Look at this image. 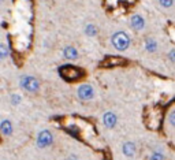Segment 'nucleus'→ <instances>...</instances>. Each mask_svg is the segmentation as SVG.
I'll return each mask as SVG.
<instances>
[{"mask_svg":"<svg viewBox=\"0 0 175 160\" xmlns=\"http://www.w3.org/2000/svg\"><path fill=\"white\" fill-rule=\"evenodd\" d=\"M77 97L82 101H89L94 97V89L90 83H82L77 89Z\"/></svg>","mask_w":175,"mask_h":160,"instance_id":"obj_4","label":"nucleus"},{"mask_svg":"<svg viewBox=\"0 0 175 160\" xmlns=\"http://www.w3.org/2000/svg\"><path fill=\"white\" fill-rule=\"evenodd\" d=\"M168 122H170V124H171L172 127H175V110H174V111H171V114H170V116H168Z\"/></svg>","mask_w":175,"mask_h":160,"instance_id":"obj_17","label":"nucleus"},{"mask_svg":"<svg viewBox=\"0 0 175 160\" xmlns=\"http://www.w3.org/2000/svg\"><path fill=\"white\" fill-rule=\"evenodd\" d=\"M40 81L33 75L23 74L19 77V88L23 89L27 93H37L40 90Z\"/></svg>","mask_w":175,"mask_h":160,"instance_id":"obj_2","label":"nucleus"},{"mask_svg":"<svg viewBox=\"0 0 175 160\" xmlns=\"http://www.w3.org/2000/svg\"><path fill=\"white\" fill-rule=\"evenodd\" d=\"M8 55H10V48H8L7 43H2L0 44V60L4 62L8 58Z\"/></svg>","mask_w":175,"mask_h":160,"instance_id":"obj_12","label":"nucleus"},{"mask_svg":"<svg viewBox=\"0 0 175 160\" xmlns=\"http://www.w3.org/2000/svg\"><path fill=\"white\" fill-rule=\"evenodd\" d=\"M103 124L107 129H114L118 124V116L116 114H114L112 111H107L103 115Z\"/></svg>","mask_w":175,"mask_h":160,"instance_id":"obj_6","label":"nucleus"},{"mask_svg":"<svg viewBox=\"0 0 175 160\" xmlns=\"http://www.w3.org/2000/svg\"><path fill=\"white\" fill-rule=\"evenodd\" d=\"M174 3L175 0H159V4H160L161 9H171Z\"/></svg>","mask_w":175,"mask_h":160,"instance_id":"obj_15","label":"nucleus"},{"mask_svg":"<svg viewBox=\"0 0 175 160\" xmlns=\"http://www.w3.org/2000/svg\"><path fill=\"white\" fill-rule=\"evenodd\" d=\"M130 44H131V39H130V36H129L126 32L119 30V32H115V33H112V36H111V45L116 51H119V52H125V51L129 49Z\"/></svg>","mask_w":175,"mask_h":160,"instance_id":"obj_1","label":"nucleus"},{"mask_svg":"<svg viewBox=\"0 0 175 160\" xmlns=\"http://www.w3.org/2000/svg\"><path fill=\"white\" fill-rule=\"evenodd\" d=\"M167 58H168V60L171 62V63H175V48H171V49L168 51Z\"/></svg>","mask_w":175,"mask_h":160,"instance_id":"obj_16","label":"nucleus"},{"mask_svg":"<svg viewBox=\"0 0 175 160\" xmlns=\"http://www.w3.org/2000/svg\"><path fill=\"white\" fill-rule=\"evenodd\" d=\"M37 146L41 149L44 148H48V146H51L52 144H53V135H52V133L49 131V130H41L40 133L37 134Z\"/></svg>","mask_w":175,"mask_h":160,"instance_id":"obj_5","label":"nucleus"},{"mask_svg":"<svg viewBox=\"0 0 175 160\" xmlns=\"http://www.w3.org/2000/svg\"><path fill=\"white\" fill-rule=\"evenodd\" d=\"M84 33H85V36H86V37L93 39V37L97 36L98 29H97V26H96L94 23H86L85 28H84Z\"/></svg>","mask_w":175,"mask_h":160,"instance_id":"obj_11","label":"nucleus"},{"mask_svg":"<svg viewBox=\"0 0 175 160\" xmlns=\"http://www.w3.org/2000/svg\"><path fill=\"white\" fill-rule=\"evenodd\" d=\"M67 160H79V157L77 156V155H74V153H73V155H70V156L67 157Z\"/></svg>","mask_w":175,"mask_h":160,"instance_id":"obj_18","label":"nucleus"},{"mask_svg":"<svg viewBox=\"0 0 175 160\" xmlns=\"http://www.w3.org/2000/svg\"><path fill=\"white\" fill-rule=\"evenodd\" d=\"M10 103H11V105H14V107H18V105L22 103V96L19 93H11L10 94Z\"/></svg>","mask_w":175,"mask_h":160,"instance_id":"obj_13","label":"nucleus"},{"mask_svg":"<svg viewBox=\"0 0 175 160\" xmlns=\"http://www.w3.org/2000/svg\"><path fill=\"white\" fill-rule=\"evenodd\" d=\"M136 152H137V146L133 141H126V142L122 145V153L125 155L126 157H129V159H130V157H134Z\"/></svg>","mask_w":175,"mask_h":160,"instance_id":"obj_9","label":"nucleus"},{"mask_svg":"<svg viewBox=\"0 0 175 160\" xmlns=\"http://www.w3.org/2000/svg\"><path fill=\"white\" fill-rule=\"evenodd\" d=\"M144 48L145 51H146L148 53H155L157 52L159 49V43L156 39H153V37H146L144 41Z\"/></svg>","mask_w":175,"mask_h":160,"instance_id":"obj_10","label":"nucleus"},{"mask_svg":"<svg viewBox=\"0 0 175 160\" xmlns=\"http://www.w3.org/2000/svg\"><path fill=\"white\" fill-rule=\"evenodd\" d=\"M62 53H63V58H64L66 60H70V62H74L79 58L78 49H77L75 47H73V45H66V47L63 48Z\"/></svg>","mask_w":175,"mask_h":160,"instance_id":"obj_7","label":"nucleus"},{"mask_svg":"<svg viewBox=\"0 0 175 160\" xmlns=\"http://www.w3.org/2000/svg\"><path fill=\"white\" fill-rule=\"evenodd\" d=\"M149 160H166V157H164L163 152L160 149H155L152 152V155L149 156Z\"/></svg>","mask_w":175,"mask_h":160,"instance_id":"obj_14","label":"nucleus"},{"mask_svg":"<svg viewBox=\"0 0 175 160\" xmlns=\"http://www.w3.org/2000/svg\"><path fill=\"white\" fill-rule=\"evenodd\" d=\"M129 26L133 32L136 33H139V32L145 30L146 28V21L142 17L141 14H133L130 18H129Z\"/></svg>","mask_w":175,"mask_h":160,"instance_id":"obj_3","label":"nucleus"},{"mask_svg":"<svg viewBox=\"0 0 175 160\" xmlns=\"http://www.w3.org/2000/svg\"><path fill=\"white\" fill-rule=\"evenodd\" d=\"M0 131H2V134L4 135V137H11V135H12L14 126L10 119H7V118L2 119V122H0Z\"/></svg>","mask_w":175,"mask_h":160,"instance_id":"obj_8","label":"nucleus"}]
</instances>
